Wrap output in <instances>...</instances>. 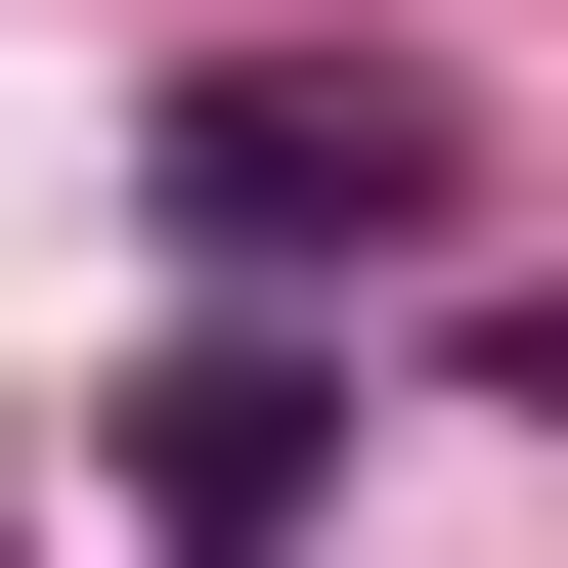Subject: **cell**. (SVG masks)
I'll return each instance as SVG.
<instances>
[{"label": "cell", "instance_id": "1", "mask_svg": "<svg viewBox=\"0 0 568 568\" xmlns=\"http://www.w3.org/2000/svg\"><path fill=\"white\" fill-rule=\"evenodd\" d=\"M175 263H437V132L394 88H175Z\"/></svg>", "mask_w": 568, "mask_h": 568}]
</instances>
